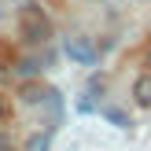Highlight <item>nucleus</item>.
<instances>
[{"label":"nucleus","instance_id":"nucleus-2","mask_svg":"<svg viewBox=\"0 0 151 151\" xmlns=\"http://www.w3.org/2000/svg\"><path fill=\"white\" fill-rule=\"evenodd\" d=\"M63 52H66L78 66H92V63H96V48H92L88 37H66V41H63Z\"/></svg>","mask_w":151,"mask_h":151},{"label":"nucleus","instance_id":"nucleus-3","mask_svg":"<svg viewBox=\"0 0 151 151\" xmlns=\"http://www.w3.org/2000/svg\"><path fill=\"white\" fill-rule=\"evenodd\" d=\"M133 100H137L140 107H151V74L137 78V85H133Z\"/></svg>","mask_w":151,"mask_h":151},{"label":"nucleus","instance_id":"nucleus-5","mask_svg":"<svg viewBox=\"0 0 151 151\" xmlns=\"http://www.w3.org/2000/svg\"><path fill=\"white\" fill-rule=\"evenodd\" d=\"M48 147H52V137H48V133H33L22 151H48Z\"/></svg>","mask_w":151,"mask_h":151},{"label":"nucleus","instance_id":"nucleus-6","mask_svg":"<svg viewBox=\"0 0 151 151\" xmlns=\"http://www.w3.org/2000/svg\"><path fill=\"white\" fill-rule=\"evenodd\" d=\"M44 96H48V92H44L41 85H26V88H22V103H41Z\"/></svg>","mask_w":151,"mask_h":151},{"label":"nucleus","instance_id":"nucleus-7","mask_svg":"<svg viewBox=\"0 0 151 151\" xmlns=\"http://www.w3.org/2000/svg\"><path fill=\"white\" fill-rule=\"evenodd\" d=\"M19 74H37V63H33V59H22V63H19Z\"/></svg>","mask_w":151,"mask_h":151},{"label":"nucleus","instance_id":"nucleus-8","mask_svg":"<svg viewBox=\"0 0 151 151\" xmlns=\"http://www.w3.org/2000/svg\"><path fill=\"white\" fill-rule=\"evenodd\" d=\"M0 118H4V100H0Z\"/></svg>","mask_w":151,"mask_h":151},{"label":"nucleus","instance_id":"nucleus-1","mask_svg":"<svg viewBox=\"0 0 151 151\" xmlns=\"http://www.w3.org/2000/svg\"><path fill=\"white\" fill-rule=\"evenodd\" d=\"M22 33H26V41H33V44H44L52 37V22L44 19V11L37 4L22 7Z\"/></svg>","mask_w":151,"mask_h":151},{"label":"nucleus","instance_id":"nucleus-4","mask_svg":"<svg viewBox=\"0 0 151 151\" xmlns=\"http://www.w3.org/2000/svg\"><path fill=\"white\" fill-rule=\"evenodd\" d=\"M103 114H107V122H111V125H118V129H133V118L125 114L122 107H107Z\"/></svg>","mask_w":151,"mask_h":151}]
</instances>
